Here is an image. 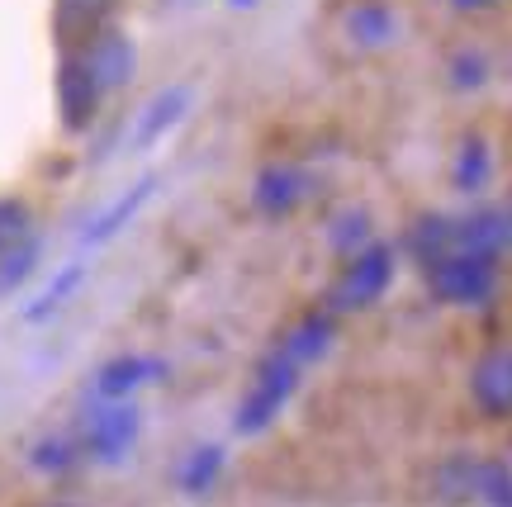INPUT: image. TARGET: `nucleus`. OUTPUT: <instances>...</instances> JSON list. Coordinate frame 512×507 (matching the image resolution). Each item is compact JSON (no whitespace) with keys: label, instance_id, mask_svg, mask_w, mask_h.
Wrapping results in <instances>:
<instances>
[{"label":"nucleus","instance_id":"obj_13","mask_svg":"<svg viewBox=\"0 0 512 507\" xmlns=\"http://www.w3.org/2000/svg\"><path fill=\"white\" fill-rule=\"evenodd\" d=\"M347 38L356 48H384V43L399 38V15L384 0H366L347 15Z\"/></svg>","mask_w":512,"mask_h":507},{"label":"nucleus","instance_id":"obj_4","mask_svg":"<svg viewBox=\"0 0 512 507\" xmlns=\"http://www.w3.org/2000/svg\"><path fill=\"white\" fill-rule=\"evenodd\" d=\"M138 408L128 399H105V408H95L91 427H86V446H91L95 460H105V465H114V460H124L128 451H133V441H138Z\"/></svg>","mask_w":512,"mask_h":507},{"label":"nucleus","instance_id":"obj_3","mask_svg":"<svg viewBox=\"0 0 512 507\" xmlns=\"http://www.w3.org/2000/svg\"><path fill=\"white\" fill-rule=\"evenodd\" d=\"M389 285H394V247L366 242L361 252H351L342 280L332 285V308L337 313H356V308L380 304Z\"/></svg>","mask_w":512,"mask_h":507},{"label":"nucleus","instance_id":"obj_9","mask_svg":"<svg viewBox=\"0 0 512 507\" xmlns=\"http://www.w3.org/2000/svg\"><path fill=\"white\" fill-rule=\"evenodd\" d=\"M470 399L484 417H512V356L489 351L470 370Z\"/></svg>","mask_w":512,"mask_h":507},{"label":"nucleus","instance_id":"obj_12","mask_svg":"<svg viewBox=\"0 0 512 507\" xmlns=\"http://www.w3.org/2000/svg\"><path fill=\"white\" fill-rule=\"evenodd\" d=\"M162 375H166V361H152V356H119V361H110L100 375H95V399H128L133 389L162 380Z\"/></svg>","mask_w":512,"mask_h":507},{"label":"nucleus","instance_id":"obj_19","mask_svg":"<svg viewBox=\"0 0 512 507\" xmlns=\"http://www.w3.org/2000/svg\"><path fill=\"white\" fill-rule=\"evenodd\" d=\"M451 218H437V214H427V218H418L413 228H408V252L418 256V261H432V256H441V252H451Z\"/></svg>","mask_w":512,"mask_h":507},{"label":"nucleus","instance_id":"obj_14","mask_svg":"<svg viewBox=\"0 0 512 507\" xmlns=\"http://www.w3.org/2000/svg\"><path fill=\"white\" fill-rule=\"evenodd\" d=\"M332 337H337V327H332L328 313H313V318H304V323L294 327L285 342L275 346L280 356H290L294 365H313V361H323L332 351Z\"/></svg>","mask_w":512,"mask_h":507},{"label":"nucleus","instance_id":"obj_25","mask_svg":"<svg viewBox=\"0 0 512 507\" xmlns=\"http://www.w3.org/2000/svg\"><path fill=\"white\" fill-rule=\"evenodd\" d=\"M34 465L38 470H67L72 465V446L67 441H43L34 451Z\"/></svg>","mask_w":512,"mask_h":507},{"label":"nucleus","instance_id":"obj_17","mask_svg":"<svg viewBox=\"0 0 512 507\" xmlns=\"http://www.w3.org/2000/svg\"><path fill=\"white\" fill-rule=\"evenodd\" d=\"M489 176H494V152H489V143H484V138H465V147H460V157H456V171H451L456 190L475 195V190L489 185Z\"/></svg>","mask_w":512,"mask_h":507},{"label":"nucleus","instance_id":"obj_24","mask_svg":"<svg viewBox=\"0 0 512 507\" xmlns=\"http://www.w3.org/2000/svg\"><path fill=\"white\" fill-rule=\"evenodd\" d=\"M489 81V62L479 53H456L451 57V86L456 91H479Z\"/></svg>","mask_w":512,"mask_h":507},{"label":"nucleus","instance_id":"obj_2","mask_svg":"<svg viewBox=\"0 0 512 507\" xmlns=\"http://www.w3.org/2000/svg\"><path fill=\"white\" fill-rule=\"evenodd\" d=\"M299 375H304V365H294L290 356H280V351H275L271 361H261V370H256V380H252V394L242 399L238 417H233L238 436H261L266 432L275 417L285 413V403L294 399Z\"/></svg>","mask_w":512,"mask_h":507},{"label":"nucleus","instance_id":"obj_16","mask_svg":"<svg viewBox=\"0 0 512 507\" xmlns=\"http://www.w3.org/2000/svg\"><path fill=\"white\" fill-rule=\"evenodd\" d=\"M465 484H470V493L484 498V503L512 507V470H508V460H470Z\"/></svg>","mask_w":512,"mask_h":507},{"label":"nucleus","instance_id":"obj_27","mask_svg":"<svg viewBox=\"0 0 512 507\" xmlns=\"http://www.w3.org/2000/svg\"><path fill=\"white\" fill-rule=\"evenodd\" d=\"M228 5H238V10H252L256 0H228Z\"/></svg>","mask_w":512,"mask_h":507},{"label":"nucleus","instance_id":"obj_22","mask_svg":"<svg viewBox=\"0 0 512 507\" xmlns=\"http://www.w3.org/2000/svg\"><path fill=\"white\" fill-rule=\"evenodd\" d=\"M328 242H332V252H361L370 242V214L366 209H347V214H337L332 218V228H328Z\"/></svg>","mask_w":512,"mask_h":507},{"label":"nucleus","instance_id":"obj_26","mask_svg":"<svg viewBox=\"0 0 512 507\" xmlns=\"http://www.w3.org/2000/svg\"><path fill=\"white\" fill-rule=\"evenodd\" d=\"M451 5H456V10H489L494 0H451Z\"/></svg>","mask_w":512,"mask_h":507},{"label":"nucleus","instance_id":"obj_20","mask_svg":"<svg viewBox=\"0 0 512 507\" xmlns=\"http://www.w3.org/2000/svg\"><path fill=\"white\" fill-rule=\"evenodd\" d=\"M38 252H43V247H38L34 233L24 237V242H15L10 252H0V294H15L19 285H24V280L34 275Z\"/></svg>","mask_w":512,"mask_h":507},{"label":"nucleus","instance_id":"obj_23","mask_svg":"<svg viewBox=\"0 0 512 507\" xmlns=\"http://www.w3.org/2000/svg\"><path fill=\"white\" fill-rule=\"evenodd\" d=\"M29 223L34 218H29V204L24 200H0V252H10L15 242H24V237L34 233Z\"/></svg>","mask_w":512,"mask_h":507},{"label":"nucleus","instance_id":"obj_11","mask_svg":"<svg viewBox=\"0 0 512 507\" xmlns=\"http://www.w3.org/2000/svg\"><path fill=\"white\" fill-rule=\"evenodd\" d=\"M309 195V176L299 171V166H266L261 176H256V190H252V200L261 214H290L294 204Z\"/></svg>","mask_w":512,"mask_h":507},{"label":"nucleus","instance_id":"obj_8","mask_svg":"<svg viewBox=\"0 0 512 507\" xmlns=\"http://www.w3.org/2000/svg\"><path fill=\"white\" fill-rule=\"evenodd\" d=\"M100 81L95 72L86 67V57H67L62 72H57V105H62V124L72 128H86L95 119V105H100Z\"/></svg>","mask_w":512,"mask_h":507},{"label":"nucleus","instance_id":"obj_10","mask_svg":"<svg viewBox=\"0 0 512 507\" xmlns=\"http://www.w3.org/2000/svg\"><path fill=\"white\" fill-rule=\"evenodd\" d=\"M451 247L479 256H498L512 247V214L508 209H479V214L460 218L451 228Z\"/></svg>","mask_w":512,"mask_h":507},{"label":"nucleus","instance_id":"obj_6","mask_svg":"<svg viewBox=\"0 0 512 507\" xmlns=\"http://www.w3.org/2000/svg\"><path fill=\"white\" fill-rule=\"evenodd\" d=\"M86 67L95 72L100 91H119V86H128L133 72H138V48H133V38L119 34V29H95L91 48H86Z\"/></svg>","mask_w":512,"mask_h":507},{"label":"nucleus","instance_id":"obj_7","mask_svg":"<svg viewBox=\"0 0 512 507\" xmlns=\"http://www.w3.org/2000/svg\"><path fill=\"white\" fill-rule=\"evenodd\" d=\"M152 195H157V176L147 171V176H138V181L128 185L119 200H110L105 209H100V214L91 218V223H86V233H81V247H105V242H114V237L124 233L133 218L143 214V204L152 200Z\"/></svg>","mask_w":512,"mask_h":507},{"label":"nucleus","instance_id":"obj_18","mask_svg":"<svg viewBox=\"0 0 512 507\" xmlns=\"http://www.w3.org/2000/svg\"><path fill=\"white\" fill-rule=\"evenodd\" d=\"M81 280H86V261H72V266H62V271L53 275V285L43 290V299L24 308V318H29V323H48L57 308H67V299L81 290Z\"/></svg>","mask_w":512,"mask_h":507},{"label":"nucleus","instance_id":"obj_5","mask_svg":"<svg viewBox=\"0 0 512 507\" xmlns=\"http://www.w3.org/2000/svg\"><path fill=\"white\" fill-rule=\"evenodd\" d=\"M195 105V91L190 86H166L138 109V119H133V133H128V147L133 152H147V147H157L171 133V128L181 124L185 114Z\"/></svg>","mask_w":512,"mask_h":507},{"label":"nucleus","instance_id":"obj_15","mask_svg":"<svg viewBox=\"0 0 512 507\" xmlns=\"http://www.w3.org/2000/svg\"><path fill=\"white\" fill-rule=\"evenodd\" d=\"M114 0H57V34L62 38H91L105 29Z\"/></svg>","mask_w":512,"mask_h":507},{"label":"nucleus","instance_id":"obj_1","mask_svg":"<svg viewBox=\"0 0 512 507\" xmlns=\"http://www.w3.org/2000/svg\"><path fill=\"white\" fill-rule=\"evenodd\" d=\"M422 266H427V285H432V294H437L441 304L470 308V304H484V299L498 290L494 256H479V252H460V247H451V252L422 261Z\"/></svg>","mask_w":512,"mask_h":507},{"label":"nucleus","instance_id":"obj_21","mask_svg":"<svg viewBox=\"0 0 512 507\" xmlns=\"http://www.w3.org/2000/svg\"><path fill=\"white\" fill-rule=\"evenodd\" d=\"M219 474H223V451L219 446H200V451H190V460L181 465V489L209 493L219 484Z\"/></svg>","mask_w":512,"mask_h":507}]
</instances>
